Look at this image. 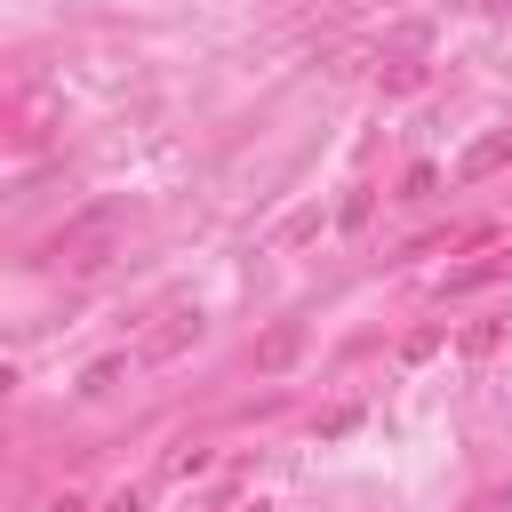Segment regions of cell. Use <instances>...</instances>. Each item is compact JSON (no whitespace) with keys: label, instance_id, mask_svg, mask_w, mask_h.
<instances>
[{"label":"cell","instance_id":"obj_2","mask_svg":"<svg viewBox=\"0 0 512 512\" xmlns=\"http://www.w3.org/2000/svg\"><path fill=\"white\" fill-rule=\"evenodd\" d=\"M200 328H208V320H200V304H168V312L144 328L136 360H176V352H192V344H200Z\"/></svg>","mask_w":512,"mask_h":512},{"label":"cell","instance_id":"obj_9","mask_svg":"<svg viewBox=\"0 0 512 512\" xmlns=\"http://www.w3.org/2000/svg\"><path fill=\"white\" fill-rule=\"evenodd\" d=\"M288 352H296V328H272V336H264V368H280Z\"/></svg>","mask_w":512,"mask_h":512},{"label":"cell","instance_id":"obj_10","mask_svg":"<svg viewBox=\"0 0 512 512\" xmlns=\"http://www.w3.org/2000/svg\"><path fill=\"white\" fill-rule=\"evenodd\" d=\"M368 224V184H352V200H344V232H360Z\"/></svg>","mask_w":512,"mask_h":512},{"label":"cell","instance_id":"obj_3","mask_svg":"<svg viewBox=\"0 0 512 512\" xmlns=\"http://www.w3.org/2000/svg\"><path fill=\"white\" fill-rule=\"evenodd\" d=\"M496 168H512V128H488L480 144H464V160H456V184H480V176H496Z\"/></svg>","mask_w":512,"mask_h":512},{"label":"cell","instance_id":"obj_5","mask_svg":"<svg viewBox=\"0 0 512 512\" xmlns=\"http://www.w3.org/2000/svg\"><path fill=\"white\" fill-rule=\"evenodd\" d=\"M512 272V248H496V256H480V264H456L448 280H440V296H472V288H488V280H504Z\"/></svg>","mask_w":512,"mask_h":512},{"label":"cell","instance_id":"obj_6","mask_svg":"<svg viewBox=\"0 0 512 512\" xmlns=\"http://www.w3.org/2000/svg\"><path fill=\"white\" fill-rule=\"evenodd\" d=\"M384 88H392V96H408V88H424V56H416V32H408V40H400V48L384 56Z\"/></svg>","mask_w":512,"mask_h":512},{"label":"cell","instance_id":"obj_1","mask_svg":"<svg viewBox=\"0 0 512 512\" xmlns=\"http://www.w3.org/2000/svg\"><path fill=\"white\" fill-rule=\"evenodd\" d=\"M120 224H128V208H88L80 224H64V232L40 248V264H64V272H96V264L112 256Z\"/></svg>","mask_w":512,"mask_h":512},{"label":"cell","instance_id":"obj_7","mask_svg":"<svg viewBox=\"0 0 512 512\" xmlns=\"http://www.w3.org/2000/svg\"><path fill=\"white\" fill-rule=\"evenodd\" d=\"M504 336H512V312H488V320H472V328H464V336H456V344H464V352H472V360H480V352H496V344H504Z\"/></svg>","mask_w":512,"mask_h":512},{"label":"cell","instance_id":"obj_12","mask_svg":"<svg viewBox=\"0 0 512 512\" xmlns=\"http://www.w3.org/2000/svg\"><path fill=\"white\" fill-rule=\"evenodd\" d=\"M48 512H88V504H80V496H56V504H48Z\"/></svg>","mask_w":512,"mask_h":512},{"label":"cell","instance_id":"obj_4","mask_svg":"<svg viewBox=\"0 0 512 512\" xmlns=\"http://www.w3.org/2000/svg\"><path fill=\"white\" fill-rule=\"evenodd\" d=\"M48 120H56V96H48V88H24V96L8 104V136H16V144H40Z\"/></svg>","mask_w":512,"mask_h":512},{"label":"cell","instance_id":"obj_8","mask_svg":"<svg viewBox=\"0 0 512 512\" xmlns=\"http://www.w3.org/2000/svg\"><path fill=\"white\" fill-rule=\"evenodd\" d=\"M120 368H128V360H120V352H112V360H96V368H88V376H80V392H112V384H120Z\"/></svg>","mask_w":512,"mask_h":512},{"label":"cell","instance_id":"obj_11","mask_svg":"<svg viewBox=\"0 0 512 512\" xmlns=\"http://www.w3.org/2000/svg\"><path fill=\"white\" fill-rule=\"evenodd\" d=\"M104 512H144V496H136V488H120V496H104Z\"/></svg>","mask_w":512,"mask_h":512}]
</instances>
